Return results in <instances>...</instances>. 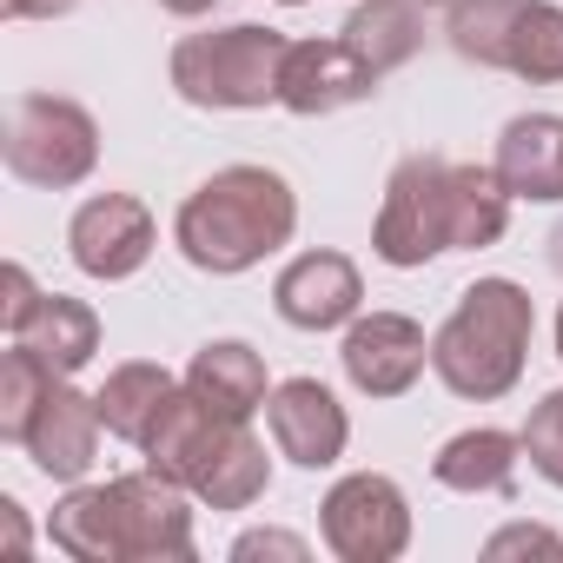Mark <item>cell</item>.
I'll return each mask as SVG.
<instances>
[{"label":"cell","instance_id":"1","mask_svg":"<svg viewBox=\"0 0 563 563\" xmlns=\"http://www.w3.org/2000/svg\"><path fill=\"white\" fill-rule=\"evenodd\" d=\"M504 225H510V192H504L497 166H464V159L411 153L385 179L378 225H372V252L385 265H398V272H418L438 252L497 245Z\"/></svg>","mask_w":563,"mask_h":563},{"label":"cell","instance_id":"2","mask_svg":"<svg viewBox=\"0 0 563 563\" xmlns=\"http://www.w3.org/2000/svg\"><path fill=\"white\" fill-rule=\"evenodd\" d=\"M54 550L74 563H192V490L146 471L107 477V484H74L54 517H47Z\"/></svg>","mask_w":563,"mask_h":563},{"label":"cell","instance_id":"3","mask_svg":"<svg viewBox=\"0 0 563 563\" xmlns=\"http://www.w3.org/2000/svg\"><path fill=\"white\" fill-rule=\"evenodd\" d=\"M292 232H299L292 179L272 166H252V159L219 166L173 212V245L186 252L192 272H212V278H239L265 265L278 245H292Z\"/></svg>","mask_w":563,"mask_h":563},{"label":"cell","instance_id":"4","mask_svg":"<svg viewBox=\"0 0 563 563\" xmlns=\"http://www.w3.org/2000/svg\"><path fill=\"white\" fill-rule=\"evenodd\" d=\"M537 306L517 278H477L457 292L451 319L431 332V372L464 405H497L523 385Z\"/></svg>","mask_w":563,"mask_h":563},{"label":"cell","instance_id":"5","mask_svg":"<svg viewBox=\"0 0 563 563\" xmlns=\"http://www.w3.org/2000/svg\"><path fill=\"white\" fill-rule=\"evenodd\" d=\"M286 34L258 27V21H232L212 34H186L166 60V80L186 107L206 113H252V107H278V67H286Z\"/></svg>","mask_w":563,"mask_h":563},{"label":"cell","instance_id":"6","mask_svg":"<svg viewBox=\"0 0 563 563\" xmlns=\"http://www.w3.org/2000/svg\"><path fill=\"white\" fill-rule=\"evenodd\" d=\"M0 159H8V173L21 186L74 192L100 166V126L67 93H14L8 126H0Z\"/></svg>","mask_w":563,"mask_h":563},{"label":"cell","instance_id":"7","mask_svg":"<svg viewBox=\"0 0 563 563\" xmlns=\"http://www.w3.org/2000/svg\"><path fill=\"white\" fill-rule=\"evenodd\" d=\"M319 537L339 563H398L411 550V497L385 471H352L325 490Z\"/></svg>","mask_w":563,"mask_h":563},{"label":"cell","instance_id":"8","mask_svg":"<svg viewBox=\"0 0 563 563\" xmlns=\"http://www.w3.org/2000/svg\"><path fill=\"white\" fill-rule=\"evenodd\" d=\"M153 245H159V225H153V212L133 192H93L67 219V252H74V265L87 278H100V286L133 278L153 258Z\"/></svg>","mask_w":563,"mask_h":563},{"label":"cell","instance_id":"9","mask_svg":"<svg viewBox=\"0 0 563 563\" xmlns=\"http://www.w3.org/2000/svg\"><path fill=\"white\" fill-rule=\"evenodd\" d=\"M339 365H345L352 391H365V398H405L424 378V365H431V339L405 312H358L345 325Z\"/></svg>","mask_w":563,"mask_h":563},{"label":"cell","instance_id":"10","mask_svg":"<svg viewBox=\"0 0 563 563\" xmlns=\"http://www.w3.org/2000/svg\"><path fill=\"white\" fill-rule=\"evenodd\" d=\"M265 431L278 444V457L299 464V471H332L352 444V418L345 405L332 398V385L319 378H286V385H272L265 398Z\"/></svg>","mask_w":563,"mask_h":563},{"label":"cell","instance_id":"11","mask_svg":"<svg viewBox=\"0 0 563 563\" xmlns=\"http://www.w3.org/2000/svg\"><path fill=\"white\" fill-rule=\"evenodd\" d=\"M385 80L345 47V41H292L286 67H278V107L299 113V120H325L345 113L358 100H372Z\"/></svg>","mask_w":563,"mask_h":563},{"label":"cell","instance_id":"12","mask_svg":"<svg viewBox=\"0 0 563 563\" xmlns=\"http://www.w3.org/2000/svg\"><path fill=\"white\" fill-rule=\"evenodd\" d=\"M272 306H278V319H286L292 332H339L365 306V278H358V265L345 252L319 245V252H299L286 272L272 278Z\"/></svg>","mask_w":563,"mask_h":563},{"label":"cell","instance_id":"13","mask_svg":"<svg viewBox=\"0 0 563 563\" xmlns=\"http://www.w3.org/2000/svg\"><path fill=\"white\" fill-rule=\"evenodd\" d=\"M100 431H107V424H100V405H93L87 391H74V378H54V391L41 398L27 438H21V451L34 457L41 477L80 484V477L100 464Z\"/></svg>","mask_w":563,"mask_h":563},{"label":"cell","instance_id":"14","mask_svg":"<svg viewBox=\"0 0 563 563\" xmlns=\"http://www.w3.org/2000/svg\"><path fill=\"white\" fill-rule=\"evenodd\" d=\"M225 424H245V418H219L212 405H199L186 385L159 405V418L146 424V438H140V457L159 471V477H173V484H199V471H206V457L219 451V438H225Z\"/></svg>","mask_w":563,"mask_h":563},{"label":"cell","instance_id":"15","mask_svg":"<svg viewBox=\"0 0 563 563\" xmlns=\"http://www.w3.org/2000/svg\"><path fill=\"white\" fill-rule=\"evenodd\" d=\"M490 166H497L510 199L556 206L563 199V113H517V120H504Z\"/></svg>","mask_w":563,"mask_h":563},{"label":"cell","instance_id":"16","mask_svg":"<svg viewBox=\"0 0 563 563\" xmlns=\"http://www.w3.org/2000/svg\"><path fill=\"white\" fill-rule=\"evenodd\" d=\"M179 385H186L199 405H212L219 418H245V424H252V411H265V398H272L265 358H258L245 339H212V345H199Z\"/></svg>","mask_w":563,"mask_h":563},{"label":"cell","instance_id":"17","mask_svg":"<svg viewBox=\"0 0 563 563\" xmlns=\"http://www.w3.org/2000/svg\"><path fill=\"white\" fill-rule=\"evenodd\" d=\"M517 464H523V431L477 424V431H457V438L438 444L431 477H438L444 490H457V497H510Z\"/></svg>","mask_w":563,"mask_h":563},{"label":"cell","instance_id":"18","mask_svg":"<svg viewBox=\"0 0 563 563\" xmlns=\"http://www.w3.org/2000/svg\"><path fill=\"white\" fill-rule=\"evenodd\" d=\"M14 345L41 352L60 378H74V372H80V365H93V352H100V312H93L87 299L41 292V299H34V312L14 325Z\"/></svg>","mask_w":563,"mask_h":563},{"label":"cell","instance_id":"19","mask_svg":"<svg viewBox=\"0 0 563 563\" xmlns=\"http://www.w3.org/2000/svg\"><path fill=\"white\" fill-rule=\"evenodd\" d=\"M339 41L385 80V74H398L405 60H418V47H424V14H418V0H358L352 21L339 27Z\"/></svg>","mask_w":563,"mask_h":563},{"label":"cell","instance_id":"20","mask_svg":"<svg viewBox=\"0 0 563 563\" xmlns=\"http://www.w3.org/2000/svg\"><path fill=\"white\" fill-rule=\"evenodd\" d=\"M265 490H272V457H265V444L252 438V424H225L219 451L206 457V471H199V484H192V497H199L206 510H252Z\"/></svg>","mask_w":563,"mask_h":563},{"label":"cell","instance_id":"21","mask_svg":"<svg viewBox=\"0 0 563 563\" xmlns=\"http://www.w3.org/2000/svg\"><path fill=\"white\" fill-rule=\"evenodd\" d=\"M173 391H179V378H173L166 365H153V358H126V365L107 372V385L93 391V405H100V424H107L113 438L140 444L146 424L159 418V405H166Z\"/></svg>","mask_w":563,"mask_h":563},{"label":"cell","instance_id":"22","mask_svg":"<svg viewBox=\"0 0 563 563\" xmlns=\"http://www.w3.org/2000/svg\"><path fill=\"white\" fill-rule=\"evenodd\" d=\"M504 74H517L530 87L563 80V8L556 0H523V14L510 27V47H504Z\"/></svg>","mask_w":563,"mask_h":563},{"label":"cell","instance_id":"23","mask_svg":"<svg viewBox=\"0 0 563 563\" xmlns=\"http://www.w3.org/2000/svg\"><path fill=\"white\" fill-rule=\"evenodd\" d=\"M517 14H523V0H451L444 34H451V47H457L464 60H477V67H497V74H504V47H510Z\"/></svg>","mask_w":563,"mask_h":563},{"label":"cell","instance_id":"24","mask_svg":"<svg viewBox=\"0 0 563 563\" xmlns=\"http://www.w3.org/2000/svg\"><path fill=\"white\" fill-rule=\"evenodd\" d=\"M54 378H60V372H54L41 352H27V345H14L8 358H0V438H8V444L27 438V424H34L41 398L54 391Z\"/></svg>","mask_w":563,"mask_h":563},{"label":"cell","instance_id":"25","mask_svg":"<svg viewBox=\"0 0 563 563\" xmlns=\"http://www.w3.org/2000/svg\"><path fill=\"white\" fill-rule=\"evenodd\" d=\"M523 457H530V471L543 484L563 490V385L530 405V418H523Z\"/></svg>","mask_w":563,"mask_h":563},{"label":"cell","instance_id":"26","mask_svg":"<svg viewBox=\"0 0 563 563\" xmlns=\"http://www.w3.org/2000/svg\"><path fill=\"white\" fill-rule=\"evenodd\" d=\"M484 556L504 563V556H563V537L543 530V523H504L497 537H484Z\"/></svg>","mask_w":563,"mask_h":563},{"label":"cell","instance_id":"27","mask_svg":"<svg viewBox=\"0 0 563 563\" xmlns=\"http://www.w3.org/2000/svg\"><path fill=\"white\" fill-rule=\"evenodd\" d=\"M258 556L306 563V556H312V543H306V537H292V530H245V537H232V563H258Z\"/></svg>","mask_w":563,"mask_h":563},{"label":"cell","instance_id":"28","mask_svg":"<svg viewBox=\"0 0 563 563\" xmlns=\"http://www.w3.org/2000/svg\"><path fill=\"white\" fill-rule=\"evenodd\" d=\"M34 299H41V286H34V272H27V265L14 258V265H8V299H0V319H8V332H14V325H21V319L34 312Z\"/></svg>","mask_w":563,"mask_h":563},{"label":"cell","instance_id":"29","mask_svg":"<svg viewBox=\"0 0 563 563\" xmlns=\"http://www.w3.org/2000/svg\"><path fill=\"white\" fill-rule=\"evenodd\" d=\"M74 8H80V0H0V14H8V21H60Z\"/></svg>","mask_w":563,"mask_h":563},{"label":"cell","instance_id":"30","mask_svg":"<svg viewBox=\"0 0 563 563\" xmlns=\"http://www.w3.org/2000/svg\"><path fill=\"white\" fill-rule=\"evenodd\" d=\"M0 537H8V550L21 556L34 537H27V517H21V497H0Z\"/></svg>","mask_w":563,"mask_h":563},{"label":"cell","instance_id":"31","mask_svg":"<svg viewBox=\"0 0 563 563\" xmlns=\"http://www.w3.org/2000/svg\"><path fill=\"white\" fill-rule=\"evenodd\" d=\"M159 8H166V14H179V21H199V14H212V8H219V0H159Z\"/></svg>","mask_w":563,"mask_h":563},{"label":"cell","instance_id":"32","mask_svg":"<svg viewBox=\"0 0 563 563\" xmlns=\"http://www.w3.org/2000/svg\"><path fill=\"white\" fill-rule=\"evenodd\" d=\"M543 258H550V272H556V278H563V219H556V225H550V239H543Z\"/></svg>","mask_w":563,"mask_h":563},{"label":"cell","instance_id":"33","mask_svg":"<svg viewBox=\"0 0 563 563\" xmlns=\"http://www.w3.org/2000/svg\"><path fill=\"white\" fill-rule=\"evenodd\" d=\"M556 358H563V312H556Z\"/></svg>","mask_w":563,"mask_h":563},{"label":"cell","instance_id":"34","mask_svg":"<svg viewBox=\"0 0 563 563\" xmlns=\"http://www.w3.org/2000/svg\"><path fill=\"white\" fill-rule=\"evenodd\" d=\"M418 8H451V0H418Z\"/></svg>","mask_w":563,"mask_h":563},{"label":"cell","instance_id":"35","mask_svg":"<svg viewBox=\"0 0 563 563\" xmlns=\"http://www.w3.org/2000/svg\"><path fill=\"white\" fill-rule=\"evenodd\" d=\"M278 8H306V0H278Z\"/></svg>","mask_w":563,"mask_h":563}]
</instances>
